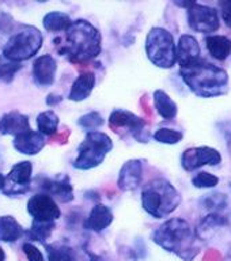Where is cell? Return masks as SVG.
<instances>
[{
    "label": "cell",
    "mask_w": 231,
    "mask_h": 261,
    "mask_svg": "<svg viewBox=\"0 0 231 261\" xmlns=\"http://www.w3.org/2000/svg\"><path fill=\"white\" fill-rule=\"evenodd\" d=\"M94 86H95V75L93 72L82 73L81 76H78L76 81L73 82L68 98L75 102L83 101L91 94Z\"/></svg>",
    "instance_id": "obj_20"
},
{
    "label": "cell",
    "mask_w": 231,
    "mask_h": 261,
    "mask_svg": "<svg viewBox=\"0 0 231 261\" xmlns=\"http://www.w3.org/2000/svg\"><path fill=\"white\" fill-rule=\"evenodd\" d=\"M78 124L81 126H83L85 129H89L90 132L98 126H101L104 124V120H102V116L97 112H91L89 114H85V116H82L79 120H78Z\"/></svg>",
    "instance_id": "obj_30"
},
{
    "label": "cell",
    "mask_w": 231,
    "mask_h": 261,
    "mask_svg": "<svg viewBox=\"0 0 231 261\" xmlns=\"http://www.w3.org/2000/svg\"><path fill=\"white\" fill-rule=\"evenodd\" d=\"M22 250H23V253L26 254L29 261H45L44 254L41 253L40 249L37 248V246H34L33 244H30V242L23 244Z\"/></svg>",
    "instance_id": "obj_32"
},
{
    "label": "cell",
    "mask_w": 231,
    "mask_h": 261,
    "mask_svg": "<svg viewBox=\"0 0 231 261\" xmlns=\"http://www.w3.org/2000/svg\"><path fill=\"white\" fill-rule=\"evenodd\" d=\"M220 12H222L224 23L227 24L228 28H231V2L220 3Z\"/></svg>",
    "instance_id": "obj_33"
},
{
    "label": "cell",
    "mask_w": 231,
    "mask_h": 261,
    "mask_svg": "<svg viewBox=\"0 0 231 261\" xmlns=\"http://www.w3.org/2000/svg\"><path fill=\"white\" fill-rule=\"evenodd\" d=\"M178 6L188 7V24L192 30L208 34V33H215L219 29V16L215 8L196 3V2L178 3Z\"/></svg>",
    "instance_id": "obj_8"
},
{
    "label": "cell",
    "mask_w": 231,
    "mask_h": 261,
    "mask_svg": "<svg viewBox=\"0 0 231 261\" xmlns=\"http://www.w3.org/2000/svg\"><path fill=\"white\" fill-rule=\"evenodd\" d=\"M29 129H30L29 117L26 114L10 112L0 118V134L2 135H14V138H15Z\"/></svg>",
    "instance_id": "obj_18"
},
{
    "label": "cell",
    "mask_w": 231,
    "mask_h": 261,
    "mask_svg": "<svg viewBox=\"0 0 231 261\" xmlns=\"http://www.w3.org/2000/svg\"><path fill=\"white\" fill-rule=\"evenodd\" d=\"M37 126H38V132L45 136H50L57 130L59 126V117L57 114L52 110H46L38 114L37 117Z\"/></svg>",
    "instance_id": "obj_26"
},
{
    "label": "cell",
    "mask_w": 231,
    "mask_h": 261,
    "mask_svg": "<svg viewBox=\"0 0 231 261\" xmlns=\"http://www.w3.org/2000/svg\"><path fill=\"white\" fill-rule=\"evenodd\" d=\"M113 222V214L104 204H97L91 210L89 218L85 220V228L90 231H104Z\"/></svg>",
    "instance_id": "obj_19"
},
{
    "label": "cell",
    "mask_w": 231,
    "mask_h": 261,
    "mask_svg": "<svg viewBox=\"0 0 231 261\" xmlns=\"http://www.w3.org/2000/svg\"><path fill=\"white\" fill-rule=\"evenodd\" d=\"M20 65L18 63H8V64L0 65V81L10 82L15 75L16 71H19Z\"/></svg>",
    "instance_id": "obj_31"
},
{
    "label": "cell",
    "mask_w": 231,
    "mask_h": 261,
    "mask_svg": "<svg viewBox=\"0 0 231 261\" xmlns=\"http://www.w3.org/2000/svg\"><path fill=\"white\" fill-rule=\"evenodd\" d=\"M59 52L75 63L91 60L101 53V33L87 20H75L65 30V42Z\"/></svg>",
    "instance_id": "obj_2"
},
{
    "label": "cell",
    "mask_w": 231,
    "mask_h": 261,
    "mask_svg": "<svg viewBox=\"0 0 231 261\" xmlns=\"http://www.w3.org/2000/svg\"><path fill=\"white\" fill-rule=\"evenodd\" d=\"M206 46L214 59L219 61L226 60L231 55V40L226 36H211L206 37Z\"/></svg>",
    "instance_id": "obj_21"
},
{
    "label": "cell",
    "mask_w": 231,
    "mask_h": 261,
    "mask_svg": "<svg viewBox=\"0 0 231 261\" xmlns=\"http://www.w3.org/2000/svg\"><path fill=\"white\" fill-rule=\"evenodd\" d=\"M41 188L53 200L56 199L61 203H69V201L73 200L72 185L69 182V178L67 175H60V177H57L55 179L46 178L42 182Z\"/></svg>",
    "instance_id": "obj_13"
},
{
    "label": "cell",
    "mask_w": 231,
    "mask_h": 261,
    "mask_svg": "<svg viewBox=\"0 0 231 261\" xmlns=\"http://www.w3.org/2000/svg\"><path fill=\"white\" fill-rule=\"evenodd\" d=\"M3 185H4V177H3V174L0 173V191L3 189Z\"/></svg>",
    "instance_id": "obj_35"
},
{
    "label": "cell",
    "mask_w": 231,
    "mask_h": 261,
    "mask_svg": "<svg viewBox=\"0 0 231 261\" xmlns=\"http://www.w3.org/2000/svg\"><path fill=\"white\" fill-rule=\"evenodd\" d=\"M12 144L15 147V150H18L22 154L36 155L45 147V138L44 135H41L40 132L29 129L23 134L15 136Z\"/></svg>",
    "instance_id": "obj_15"
},
{
    "label": "cell",
    "mask_w": 231,
    "mask_h": 261,
    "mask_svg": "<svg viewBox=\"0 0 231 261\" xmlns=\"http://www.w3.org/2000/svg\"><path fill=\"white\" fill-rule=\"evenodd\" d=\"M6 260V253H4V250L2 248H0V261H4Z\"/></svg>",
    "instance_id": "obj_34"
},
{
    "label": "cell",
    "mask_w": 231,
    "mask_h": 261,
    "mask_svg": "<svg viewBox=\"0 0 231 261\" xmlns=\"http://www.w3.org/2000/svg\"><path fill=\"white\" fill-rule=\"evenodd\" d=\"M55 228V222H40V220H33L32 228H30V238L38 242L45 244L49 236L52 234Z\"/></svg>",
    "instance_id": "obj_27"
},
{
    "label": "cell",
    "mask_w": 231,
    "mask_h": 261,
    "mask_svg": "<svg viewBox=\"0 0 231 261\" xmlns=\"http://www.w3.org/2000/svg\"><path fill=\"white\" fill-rule=\"evenodd\" d=\"M179 75L191 91L203 98L218 97L228 91V75L224 69L200 59L179 68Z\"/></svg>",
    "instance_id": "obj_1"
},
{
    "label": "cell",
    "mask_w": 231,
    "mask_h": 261,
    "mask_svg": "<svg viewBox=\"0 0 231 261\" xmlns=\"http://www.w3.org/2000/svg\"><path fill=\"white\" fill-rule=\"evenodd\" d=\"M113 148L112 139L106 134L91 130L86 135L85 140L78 147V158L73 162V166L79 170H89L101 165L105 155Z\"/></svg>",
    "instance_id": "obj_5"
},
{
    "label": "cell",
    "mask_w": 231,
    "mask_h": 261,
    "mask_svg": "<svg viewBox=\"0 0 231 261\" xmlns=\"http://www.w3.org/2000/svg\"><path fill=\"white\" fill-rule=\"evenodd\" d=\"M46 254L49 261H78L75 250L64 244L46 245Z\"/></svg>",
    "instance_id": "obj_25"
},
{
    "label": "cell",
    "mask_w": 231,
    "mask_h": 261,
    "mask_svg": "<svg viewBox=\"0 0 231 261\" xmlns=\"http://www.w3.org/2000/svg\"><path fill=\"white\" fill-rule=\"evenodd\" d=\"M32 170L33 165L29 161L16 163L12 167L7 177H4L3 193L7 196L24 195L30 189L32 184Z\"/></svg>",
    "instance_id": "obj_9"
},
{
    "label": "cell",
    "mask_w": 231,
    "mask_h": 261,
    "mask_svg": "<svg viewBox=\"0 0 231 261\" xmlns=\"http://www.w3.org/2000/svg\"><path fill=\"white\" fill-rule=\"evenodd\" d=\"M175 52H177V61L181 67L193 64L201 59L199 42L195 37L189 36V34H184L179 37L178 44L175 46Z\"/></svg>",
    "instance_id": "obj_14"
},
{
    "label": "cell",
    "mask_w": 231,
    "mask_h": 261,
    "mask_svg": "<svg viewBox=\"0 0 231 261\" xmlns=\"http://www.w3.org/2000/svg\"><path fill=\"white\" fill-rule=\"evenodd\" d=\"M181 203V196L169 181L158 178L151 181L142 192V205L157 219L165 218Z\"/></svg>",
    "instance_id": "obj_4"
},
{
    "label": "cell",
    "mask_w": 231,
    "mask_h": 261,
    "mask_svg": "<svg viewBox=\"0 0 231 261\" xmlns=\"http://www.w3.org/2000/svg\"><path fill=\"white\" fill-rule=\"evenodd\" d=\"M44 28L48 30V32H65L67 29L71 26L72 20L69 18V15H67L65 12L60 11H53L49 12L44 16Z\"/></svg>",
    "instance_id": "obj_24"
},
{
    "label": "cell",
    "mask_w": 231,
    "mask_h": 261,
    "mask_svg": "<svg viewBox=\"0 0 231 261\" xmlns=\"http://www.w3.org/2000/svg\"><path fill=\"white\" fill-rule=\"evenodd\" d=\"M28 212L33 216V220L40 222H55L61 214L56 201L46 193H38L30 197L28 201Z\"/></svg>",
    "instance_id": "obj_12"
},
{
    "label": "cell",
    "mask_w": 231,
    "mask_h": 261,
    "mask_svg": "<svg viewBox=\"0 0 231 261\" xmlns=\"http://www.w3.org/2000/svg\"><path fill=\"white\" fill-rule=\"evenodd\" d=\"M146 52L152 64L159 68H171L177 63L174 38L162 28H152L146 40Z\"/></svg>",
    "instance_id": "obj_6"
},
{
    "label": "cell",
    "mask_w": 231,
    "mask_h": 261,
    "mask_svg": "<svg viewBox=\"0 0 231 261\" xmlns=\"http://www.w3.org/2000/svg\"><path fill=\"white\" fill-rule=\"evenodd\" d=\"M218 182H219V178L207 171H200L192 178V184L196 188H214L218 185Z\"/></svg>",
    "instance_id": "obj_29"
},
{
    "label": "cell",
    "mask_w": 231,
    "mask_h": 261,
    "mask_svg": "<svg viewBox=\"0 0 231 261\" xmlns=\"http://www.w3.org/2000/svg\"><path fill=\"white\" fill-rule=\"evenodd\" d=\"M42 45V34L33 26H23V29L8 40L3 48V55L12 63L29 60Z\"/></svg>",
    "instance_id": "obj_7"
},
{
    "label": "cell",
    "mask_w": 231,
    "mask_h": 261,
    "mask_svg": "<svg viewBox=\"0 0 231 261\" xmlns=\"http://www.w3.org/2000/svg\"><path fill=\"white\" fill-rule=\"evenodd\" d=\"M152 240L161 248L175 253L185 261H192L199 253V248L195 245V232L188 222L179 218L165 222L155 230Z\"/></svg>",
    "instance_id": "obj_3"
},
{
    "label": "cell",
    "mask_w": 231,
    "mask_h": 261,
    "mask_svg": "<svg viewBox=\"0 0 231 261\" xmlns=\"http://www.w3.org/2000/svg\"><path fill=\"white\" fill-rule=\"evenodd\" d=\"M154 139L157 142L165 143V144H177L183 139V134L179 130L161 128L154 134Z\"/></svg>",
    "instance_id": "obj_28"
},
{
    "label": "cell",
    "mask_w": 231,
    "mask_h": 261,
    "mask_svg": "<svg viewBox=\"0 0 231 261\" xmlns=\"http://www.w3.org/2000/svg\"><path fill=\"white\" fill-rule=\"evenodd\" d=\"M143 177V167L142 162L138 159L128 161L122 166L118 177V187L122 191H134L140 185Z\"/></svg>",
    "instance_id": "obj_17"
},
{
    "label": "cell",
    "mask_w": 231,
    "mask_h": 261,
    "mask_svg": "<svg viewBox=\"0 0 231 261\" xmlns=\"http://www.w3.org/2000/svg\"><path fill=\"white\" fill-rule=\"evenodd\" d=\"M222 161L219 151L211 147L189 148L181 156V165L187 171H193L201 166H216Z\"/></svg>",
    "instance_id": "obj_11"
},
{
    "label": "cell",
    "mask_w": 231,
    "mask_h": 261,
    "mask_svg": "<svg viewBox=\"0 0 231 261\" xmlns=\"http://www.w3.org/2000/svg\"><path fill=\"white\" fill-rule=\"evenodd\" d=\"M57 64L56 60L50 55H44L38 57L33 64V76L37 85L50 86L55 82Z\"/></svg>",
    "instance_id": "obj_16"
},
{
    "label": "cell",
    "mask_w": 231,
    "mask_h": 261,
    "mask_svg": "<svg viewBox=\"0 0 231 261\" xmlns=\"http://www.w3.org/2000/svg\"><path fill=\"white\" fill-rule=\"evenodd\" d=\"M109 125L116 132H120L121 128H126L130 134L139 142H147L146 136V122L136 114L126 112V110L117 109L110 114Z\"/></svg>",
    "instance_id": "obj_10"
},
{
    "label": "cell",
    "mask_w": 231,
    "mask_h": 261,
    "mask_svg": "<svg viewBox=\"0 0 231 261\" xmlns=\"http://www.w3.org/2000/svg\"><path fill=\"white\" fill-rule=\"evenodd\" d=\"M23 236V228L12 216H0V241L15 242Z\"/></svg>",
    "instance_id": "obj_22"
},
{
    "label": "cell",
    "mask_w": 231,
    "mask_h": 261,
    "mask_svg": "<svg viewBox=\"0 0 231 261\" xmlns=\"http://www.w3.org/2000/svg\"><path fill=\"white\" fill-rule=\"evenodd\" d=\"M154 103L158 114L165 120H173L177 116L178 109L175 102L162 90H157L154 93Z\"/></svg>",
    "instance_id": "obj_23"
}]
</instances>
